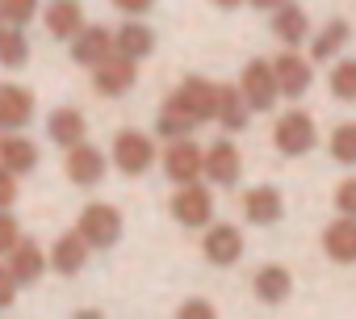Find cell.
<instances>
[{"mask_svg":"<svg viewBox=\"0 0 356 319\" xmlns=\"http://www.w3.org/2000/svg\"><path fill=\"white\" fill-rule=\"evenodd\" d=\"M214 122L222 130H248L252 122V105L248 97L239 93V84H218V109H214Z\"/></svg>","mask_w":356,"mask_h":319,"instance_id":"obj_19","label":"cell"},{"mask_svg":"<svg viewBox=\"0 0 356 319\" xmlns=\"http://www.w3.org/2000/svg\"><path fill=\"white\" fill-rule=\"evenodd\" d=\"M105 55H113V34L105 26H84L76 38H72V59L80 68H97Z\"/></svg>","mask_w":356,"mask_h":319,"instance_id":"obj_16","label":"cell"},{"mask_svg":"<svg viewBox=\"0 0 356 319\" xmlns=\"http://www.w3.org/2000/svg\"><path fill=\"white\" fill-rule=\"evenodd\" d=\"M323 252H327L335 265H356V219H352V215H339V219L323 231Z\"/></svg>","mask_w":356,"mask_h":319,"instance_id":"obj_18","label":"cell"},{"mask_svg":"<svg viewBox=\"0 0 356 319\" xmlns=\"http://www.w3.org/2000/svg\"><path fill=\"white\" fill-rule=\"evenodd\" d=\"M273 34L285 42V47H302L310 38V17L302 5H293V0H285L281 9H273Z\"/></svg>","mask_w":356,"mask_h":319,"instance_id":"obj_21","label":"cell"},{"mask_svg":"<svg viewBox=\"0 0 356 319\" xmlns=\"http://www.w3.org/2000/svg\"><path fill=\"white\" fill-rule=\"evenodd\" d=\"M17 302V277L9 273V265H0V311H9Z\"/></svg>","mask_w":356,"mask_h":319,"instance_id":"obj_34","label":"cell"},{"mask_svg":"<svg viewBox=\"0 0 356 319\" xmlns=\"http://www.w3.org/2000/svg\"><path fill=\"white\" fill-rule=\"evenodd\" d=\"M34 122V93L22 84H0V130H26Z\"/></svg>","mask_w":356,"mask_h":319,"instance_id":"obj_12","label":"cell"},{"mask_svg":"<svg viewBox=\"0 0 356 319\" xmlns=\"http://www.w3.org/2000/svg\"><path fill=\"white\" fill-rule=\"evenodd\" d=\"M113 5H118V9H122L126 17H143V13H147V9L155 5V0H113Z\"/></svg>","mask_w":356,"mask_h":319,"instance_id":"obj_37","label":"cell"},{"mask_svg":"<svg viewBox=\"0 0 356 319\" xmlns=\"http://www.w3.org/2000/svg\"><path fill=\"white\" fill-rule=\"evenodd\" d=\"M113 51L118 55H126V59H147L151 51H155V34H151V26H143V22H126V26H118L113 30Z\"/></svg>","mask_w":356,"mask_h":319,"instance_id":"obj_24","label":"cell"},{"mask_svg":"<svg viewBox=\"0 0 356 319\" xmlns=\"http://www.w3.org/2000/svg\"><path fill=\"white\" fill-rule=\"evenodd\" d=\"M13 202H17V177L0 164V210H9Z\"/></svg>","mask_w":356,"mask_h":319,"instance_id":"obj_35","label":"cell"},{"mask_svg":"<svg viewBox=\"0 0 356 319\" xmlns=\"http://www.w3.org/2000/svg\"><path fill=\"white\" fill-rule=\"evenodd\" d=\"M256 298L260 302H268V306H281L289 294H293V273L285 269V265H264L260 273H256Z\"/></svg>","mask_w":356,"mask_h":319,"instance_id":"obj_26","label":"cell"},{"mask_svg":"<svg viewBox=\"0 0 356 319\" xmlns=\"http://www.w3.org/2000/svg\"><path fill=\"white\" fill-rule=\"evenodd\" d=\"M163 177L172 185H189V181H202V164H206V151L185 134V139H172L168 151H163Z\"/></svg>","mask_w":356,"mask_h":319,"instance_id":"obj_5","label":"cell"},{"mask_svg":"<svg viewBox=\"0 0 356 319\" xmlns=\"http://www.w3.org/2000/svg\"><path fill=\"white\" fill-rule=\"evenodd\" d=\"M248 5H256V9H264V13H268V9H281L285 0H248Z\"/></svg>","mask_w":356,"mask_h":319,"instance_id":"obj_38","label":"cell"},{"mask_svg":"<svg viewBox=\"0 0 356 319\" xmlns=\"http://www.w3.org/2000/svg\"><path fill=\"white\" fill-rule=\"evenodd\" d=\"M42 22H47V34L51 38L67 42V38H76L84 30V5H80V0H51Z\"/></svg>","mask_w":356,"mask_h":319,"instance_id":"obj_15","label":"cell"},{"mask_svg":"<svg viewBox=\"0 0 356 319\" xmlns=\"http://www.w3.org/2000/svg\"><path fill=\"white\" fill-rule=\"evenodd\" d=\"M331 97L335 101H356V59H339L331 68Z\"/></svg>","mask_w":356,"mask_h":319,"instance_id":"obj_30","label":"cell"},{"mask_svg":"<svg viewBox=\"0 0 356 319\" xmlns=\"http://www.w3.org/2000/svg\"><path fill=\"white\" fill-rule=\"evenodd\" d=\"M176 315H181V319H210L214 306L202 302V298H193V302H181V306H176Z\"/></svg>","mask_w":356,"mask_h":319,"instance_id":"obj_36","label":"cell"},{"mask_svg":"<svg viewBox=\"0 0 356 319\" xmlns=\"http://www.w3.org/2000/svg\"><path fill=\"white\" fill-rule=\"evenodd\" d=\"M172 219L181 223V227H193V231L210 227V219H214V194L202 181L176 185V194H172Z\"/></svg>","mask_w":356,"mask_h":319,"instance_id":"obj_2","label":"cell"},{"mask_svg":"<svg viewBox=\"0 0 356 319\" xmlns=\"http://www.w3.org/2000/svg\"><path fill=\"white\" fill-rule=\"evenodd\" d=\"M331 160L335 164H356V122H343L331 130Z\"/></svg>","mask_w":356,"mask_h":319,"instance_id":"obj_29","label":"cell"},{"mask_svg":"<svg viewBox=\"0 0 356 319\" xmlns=\"http://www.w3.org/2000/svg\"><path fill=\"white\" fill-rule=\"evenodd\" d=\"M335 210L356 219V177H348V181L335 185Z\"/></svg>","mask_w":356,"mask_h":319,"instance_id":"obj_33","label":"cell"},{"mask_svg":"<svg viewBox=\"0 0 356 319\" xmlns=\"http://www.w3.org/2000/svg\"><path fill=\"white\" fill-rule=\"evenodd\" d=\"M273 72H277V88H281V97H289V101H298V97L314 84V68H310V59H302L293 47H285V51L273 59Z\"/></svg>","mask_w":356,"mask_h":319,"instance_id":"obj_10","label":"cell"},{"mask_svg":"<svg viewBox=\"0 0 356 319\" xmlns=\"http://www.w3.org/2000/svg\"><path fill=\"white\" fill-rule=\"evenodd\" d=\"M239 93L248 97L252 114H268L277 101H281V88H277V72L268 59H252L239 76Z\"/></svg>","mask_w":356,"mask_h":319,"instance_id":"obj_3","label":"cell"},{"mask_svg":"<svg viewBox=\"0 0 356 319\" xmlns=\"http://www.w3.org/2000/svg\"><path fill=\"white\" fill-rule=\"evenodd\" d=\"M17 240H22V223H17L9 210H0V256H9Z\"/></svg>","mask_w":356,"mask_h":319,"instance_id":"obj_32","label":"cell"},{"mask_svg":"<svg viewBox=\"0 0 356 319\" xmlns=\"http://www.w3.org/2000/svg\"><path fill=\"white\" fill-rule=\"evenodd\" d=\"M176 97H181L189 105V114L197 122H214V109H218V84L206 80V76H185L181 88H176Z\"/></svg>","mask_w":356,"mask_h":319,"instance_id":"obj_13","label":"cell"},{"mask_svg":"<svg viewBox=\"0 0 356 319\" xmlns=\"http://www.w3.org/2000/svg\"><path fill=\"white\" fill-rule=\"evenodd\" d=\"M214 5H218V9H227V13H231V9H239V5H248V0H214Z\"/></svg>","mask_w":356,"mask_h":319,"instance_id":"obj_39","label":"cell"},{"mask_svg":"<svg viewBox=\"0 0 356 319\" xmlns=\"http://www.w3.org/2000/svg\"><path fill=\"white\" fill-rule=\"evenodd\" d=\"M76 231L88 240V248H113L122 240V210L109 202H92V206H84Z\"/></svg>","mask_w":356,"mask_h":319,"instance_id":"obj_4","label":"cell"},{"mask_svg":"<svg viewBox=\"0 0 356 319\" xmlns=\"http://www.w3.org/2000/svg\"><path fill=\"white\" fill-rule=\"evenodd\" d=\"M38 9V0H0V17H5L9 26H26Z\"/></svg>","mask_w":356,"mask_h":319,"instance_id":"obj_31","label":"cell"},{"mask_svg":"<svg viewBox=\"0 0 356 319\" xmlns=\"http://www.w3.org/2000/svg\"><path fill=\"white\" fill-rule=\"evenodd\" d=\"M26 63H30V42L22 26H9L0 34V68H26Z\"/></svg>","mask_w":356,"mask_h":319,"instance_id":"obj_28","label":"cell"},{"mask_svg":"<svg viewBox=\"0 0 356 319\" xmlns=\"http://www.w3.org/2000/svg\"><path fill=\"white\" fill-rule=\"evenodd\" d=\"M197 126H202V122H197V118L189 114V105H185L181 97H176V93H172V97H168V101L159 105V118H155V130H159L163 139H185V134H193Z\"/></svg>","mask_w":356,"mask_h":319,"instance_id":"obj_23","label":"cell"},{"mask_svg":"<svg viewBox=\"0 0 356 319\" xmlns=\"http://www.w3.org/2000/svg\"><path fill=\"white\" fill-rule=\"evenodd\" d=\"M88 240L80 235V231H67V235H59L55 240V248H51V256H47V265L51 269H59L63 277H72V273H80L84 269V260H88Z\"/></svg>","mask_w":356,"mask_h":319,"instance_id":"obj_20","label":"cell"},{"mask_svg":"<svg viewBox=\"0 0 356 319\" xmlns=\"http://www.w3.org/2000/svg\"><path fill=\"white\" fill-rule=\"evenodd\" d=\"M202 252L210 265H235L243 256V235L235 223H214L206 227V240H202Z\"/></svg>","mask_w":356,"mask_h":319,"instance_id":"obj_11","label":"cell"},{"mask_svg":"<svg viewBox=\"0 0 356 319\" xmlns=\"http://www.w3.org/2000/svg\"><path fill=\"white\" fill-rule=\"evenodd\" d=\"M0 164H5L13 177H22V173H34V164H38V147H34L26 134L9 130L5 139H0Z\"/></svg>","mask_w":356,"mask_h":319,"instance_id":"obj_25","label":"cell"},{"mask_svg":"<svg viewBox=\"0 0 356 319\" xmlns=\"http://www.w3.org/2000/svg\"><path fill=\"white\" fill-rule=\"evenodd\" d=\"M47 134H51V143H55V147H76V143H84L88 122H84V114H80V109L59 105V109L47 118Z\"/></svg>","mask_w":356,"mask_h":319,"instance_id":"obj_22","label":"cell"},{"mask_svg":"<svg viewBox=\"0 0 356 319\" xmlns=\"http://www.w3.org/2000/svg\"><path fill=\"white\" fill-rule=\"evenodd\" d=\"M67 181L72 185H80V189H92V185H101V177H105V169H109V160H105V151L101 147H92V143H76V147H67Z\"/></svg>","mask_w":356,"mask_h":319,"instance_id":"obj_9","label":"cell"},{"mask_svg":"<svg viewBox=\"0 0 356 319\" xmlns=\"http://www.w3.org/2000/svg\"><path fill=\"white\" fill-rule=\"evenodd\" d=\"M5 260H9V273L17 277V286H34V281L47 273V252H42L34 240H17Z\"/></svg>","mask_w":356,"mask_h":319,"instance_id":"obj_17","label":"cell"},{"mask_svg":"<svg viewBox=\"0 0 356 319\" xmlns=\"http://www.w3.org/2000/svg\"><path fill=\"white\" fill-rule=\"evenodd\" d=\"M273 143H277V151L289 155V160L314 151V143H318L314 118H310L306 109H285V114L277 118V126H273Z\"/></svg>","mask_w":356,"mask_h":319,"instance_id":"obj_1","label":"cell"},{"mask_svg":"<svg viewBox=\"0 0 356 319\" xmlns=\"http://www.w3.org/2000/svg\"><path fill=\"white\" fill-rule=\"evenodd\" d=\"M138 80V59H126V55H105L97 68H92V88L101 97H126Z\"/></svg>","mask_w":356,"mask_h":319,"instance_id":"obj_7","label":"cell"},{"mask_svg":"<svg viewBox=\"0 0 356 319\" xmlns=\"http://www.w3.org/2000/svg\"><path fill=\"white\" fill-rule=\"evenodd\" d=\"M202 177H206L210 185H222V189H231V185L243 177V155H239V147H235L231 139H218V143L206 147Z\"/></svg>","mask_w":356,"mask_h":319,"instance_id":"obj_8","label":"cell"},{"mask_svg":"<svg viewBox=\"0 0 356 319\" xmlns=\"http://www.w3.org/2000/svg\"><path fill=\"white\" fill-rule=\"evenodd\" d=\"M109 160H113L126 177H143V173L155 164V143H151V134H143V130H118Z\"/></svg>","mask_w":356,"mask_h":319,"instance_id":"obj_6","label":"cell"},{"mask_svg":"<svg viewBox=\"0 0 356 319\" xmlns=\"http://www.w3.org/2000/svg\"><path fill=\"white\" fill-rule=\"evenodd\" d=\"M348 38H352V30H348V22L343 17H335V22H327L318 34H314V42H310V59H318V63H327V59H335L343 47H348Z\"/></svg>","mask_w":356,"mask_h":319,"instance_id":"obj_27","label":"cell"},{"mask_svg":"<svg viewBox=\"0 0 356 319\" xmlns=\"http://www.w3.org/2000/svg\"><path fill=\"white\" fill-rule=\"evenodd\" d=\"M281 215H285V202H281V194L273 185H256V189L243 194V219L248 223L273 227V223H281Z\"/></svg>","mask_w":356,"mask_h":319,"instance_id":"obj_14","label":"cell"},{"mask_svg":"<svg viewBox=\"0 0 356 319\" xmlns=\"http://www.w3.org/2000/svg\"><path fill=\"white\" fill-rule=\"evenodd\" d=\"M0 34H5V17H0Z\"/></svg>","mask_w":356,"mask_h":319,"instance_id":"obj_40","label":"cell"}]
</instances>
